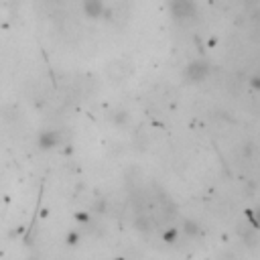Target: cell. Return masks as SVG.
Listing matches in <instances>:
<instances>
[{
	"label": "cell",
	"instance_id": "1",
	"mask_svg": "<svg viewBox=\"0 0 260 260\" xmlns=\"http://www.w3.org/2000/svg\"><path fill=\"white\" fill-rule=\"evenodd\" d=\"M169 9H171V15L175 21H187L197 15L195 0H171Z\"/></svg>",
	"mask_w": 260,
	"mask_h": 260
},
{
	"label": "cell",
	"instance_id": "2",
	"mask_svg": "<svg viewBox=\"0 0 260 260\" xmlns=\"http://www.w3.org/2000/svg\"><path fill=\"white\" fill-rule=\"evenodd\" d=\"M185 75H187V77H189L193 83L201 81V79L207 75V63H203V61H195V63H191V65L187 67Z\"/></svg>",
	"mask_w": 260,
	"mask_h": 260
},
{
	"label": "cell",
	"instance_id": "3",
	"mask_svg": "<svg viewBox=\"0 0 260 260\" xmlns=\"http://www.w3.org/2000/svg\"><path fill=\"white\" fill-rule=\"evenodd\" d=\"M83 11L90 19H100L104 17V11H106V5L102 0H85L83 3Z\"/></svg>",
	"mask_w": 260,
	"mask_h": 260
},
{
	"label": "cell",
	"instance_id": "4",
	"mask_svg": "<svg viewBox=\"0 0 260 260\" xmlns=\"http://www.w3.org/2000/svg\"><path fill=\"white\" fill-rule=\"evenodd\" d=\"M250 85H252V88H256V90H260V77H254V79L250 81Z\"/></svg>",
	"mask_w": 260,
	"mask_h": 260
}]
</instances>
